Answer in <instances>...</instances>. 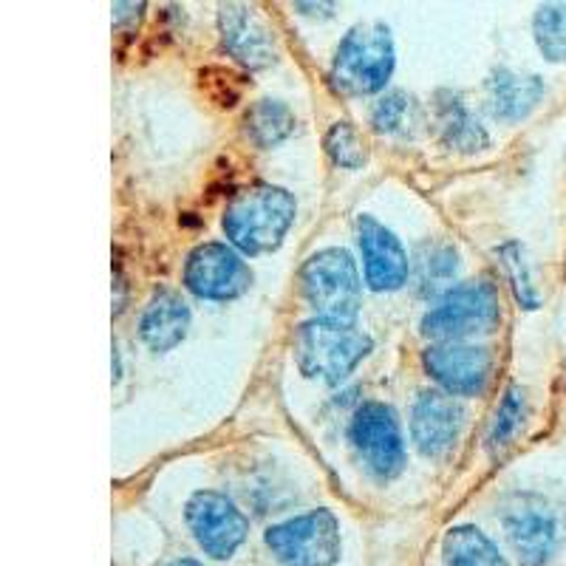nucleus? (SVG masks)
Listing matches in <instances>:
<instances>
[{
  "mask_svg": "<svg viewBox=\"0 0 566 566\" xmlns=\"http://www.w3.org/2000/svg\"><path fill=\"white\" fill-rule=\"evenodd\" d=\"M535 43L549 63H566V3H544L533 18Z\"/></svg>",
  "mask_w": 566,
  "mask_h": 566,
  "instance_id": "20",
  "label": "nucleus"
},
{
  "mask_svg": "<svg viewBox=\"0 0 566 566\" xmlns=\"http://www.w3.org/2000/svg\"><path fill=\"white\" fill-rule=\"evenodd\" d=\"M524 413H527V397H524L522 388H510L504 394L499 411H495L493 424H490V448H504V444H510V439L522 428Z\"/></svg>",
  "mask_w": 566,
  "mask_h": 566,
  "instance_id": "23",
  "label": "nucleus"
},
{
  "mask_svg": "<svg viewBox=\"0 0 566 566\" xmlns=\"http://www.w3.org/2000/svg\"><path fill=\"white\" fill-rule=\"evenodd\" d=\"M264 541L283 566H332L340 558V524L328 510H312L275 524L266 530Z\"/></svg>",
  "mask_w": 566,
  "mask_h": 566,
  "instance_id": "6",
  "label": "nucleus"
},
{
  "mask_svg": "<svg viewBox=\"0 0 566 566\" xmlns=\"http://www.w3.org/2000/svg\"><path fill=\"white\" fill-rule=\"evenodd\" d=\"M544 97V83L535 74L499 69L488 80V108L502 123H518Z\"/></svg>",
  "mask_w": 566,
  "mask_h": 566,
  "instance_id": "16",
  "label": "nucleus"
},
{
  "mask_svg": "<svg viewBox=\"0 0 566 566\" xmlns=\"http://www.w3.org/2000/svg\"><path fill=\"white\" fill-rule=\"evenodd\" d=\"M439 130H442V139L451 145V148L462 150V154H476V150L488 148V134H484L482 125L473 119V114L468 111V105L462 103L453 94H442L439 97Z\"/></svg>",
  "mask_w": 566,
  "mask_h": 566,
  "instance_id": "17",
  "label": "nucleus"
},
{
  "mask_svg": "<svg viewBox=\"0 0 566 566\" xmlns=\"http://www.w3.org/2000/svg\"><path fill=\"white\" fill-rule=\"evenodd\" d=\"M190 328V310L179 292L159 290L139 317V337L154 352H170L185 340Z\"/></svg>",
  "mask_w": 566,
  "mask_h": 566,
  "instance_id": "15",
  "label": "nucleus"
},
{
  "mask_svg": "<svg viewBox=\"0 0 566 566\" xmlns=\"http://www.w3.org/2000/svg\"><path fill=\"white\" fill-rule=\"evenodd\" d=\"M301 290L317 321L354 326L360 312L363 283L354 258L340 247L315 252L301 270Z\"/></svg>",
  "mask_w": 566,
  "mask_h": 566,
  "instance_id": "4",
  "label": "nucleus"
},
{
  "mask_svg": "<svg viewBox=\"0 0 566 566\" xmlns=\"http://www.w3.org/2000/svg\"><path fill=\"white\" fill-rule=\"evenodd\" d=\"M444 566H507L499 547L479 527H453L442 541Z\"/></svg>",
  "mask_w": 566,
  "mask_h": 566,
  "instance_id": "18",
  "label": "nucleus"
},
{
  "mask_svg": "<svg viewBox=\"0 0 566 566\" xmlns=\"http://www.w3.org/2000/svg\"><path fill=\"white\" fill-rule=\"evenodd\" d=\"M464 424V408L451 394L422 391L411 411V439L422 457H444L457 444Z\"/></svg>",
  "mask_w": 566,
  "mask_h": 566,
  "instance_id": "12",
  "label": "nucleus"
},
{
  "mask_svg": "<svg viewBox=\"0 0 566 566\" xmlns=\"http://www.w3.org/2000/svg\"><path fill=\"white\" fill-rule=\"evenodd\" d=\"M502 323L499 290L488 281H470L444 292L442 301L422 317V335L439 343L490 335Z\"/></svg>",
  "mask_w": 566,
  "mask_h": 566,
  "instance_id": "5",
  "label": "nucleus"
},
{
  "mask_svg": "<svg viewBox=\"0 0 566 566\" xmlns=\"http://www.w3.org/2000/svg\"><path fill=\"white\" fill-rule=\"evenodd\" d=\"M168 566H201V564L193 558H181V560H174V564H168Z\"/></svg>",
  "mask_w": 566,
  "mask_h": 566,
  "instance_id": "25",
  "label": "nucleus"
},
{
  "mask_svg": "<svg viewBox=\"0 0 566 566\" xmlns=\"http://www.w3.org/2000/svg\"><path fill=\"white\" fill-rule=\"evenodd\" d=\"M371 348L374 343L366 332L328 321L303 323L292 340V354H295L301 374H306L310 380L328 382V386L346 380L348 374L371 354Z\"/></svg>",
  "mask_w": 566,
  "mask_h": 566,
  "instance_id": "3",
  "label": "nucleus"
},
{
  "mask_svg": "<svg viewBox=\"0 0 566 566\" xmlns=\"http://www.w3.org/2000/svg\"><path fill=\"white\" fill-rule=\"evenodd\" d=\"M495 255L502 258V266L510 277V286H513L515 301L522 303L524 310H538L541 297H538V290H535L533 275H530V264H527V255H524L522 244L510 241V244L499 247V250H495Z\"/></svg>",
  "mask_w": 566,
  "mask_h": 566,
  "instance_id": "21",
  "label": "nucleus"
},
{
  "mask_svg": "<svg viewBox=\"0 0 566 566\" xmlns=\"http://www.w3.org/2000/svg\"><path fill=\"white\" fill-rule=\"evenodd\" d=\"M422 366L451 397H476L493 374V352L468 343H437L424 348Z\"/></svg>",
  "mask_w": 566,
  "mask_h": 566,
  "instance_id": "10",
  "label": "nucleus"
},
{
  "mask_svg": "<svg viewBox=\"0 0 566 566\" xmlns=\"http://www.w3.org/2000/svg\"><path fill=\"white\" fill-rule=\"evenodd\" d=\"M185 518L196 544L216 560L230 558L250 533L244 513L216 490H199V493L190 495Z\"/></svg>",
  "mask_w": 566,
  "mask_h": 566,
  "instance_id": "9",
  "label": "nucleus"
},
{
  "mask_svg": "<svg viewBox=\"0 0 566 566\" xmlns=\"http://www.w3.org/2000/svg\"><path fill=\"white\" fill-rule=\"evenodd\" d=\"M326 154L335 159V165L348 170H357L366 165V142H363L360 130L348 123H335L326 134Z\"/></svg>",
  "mask_w": 566,
  "mask_h": 566,
  "instance_id": "22",
  "label": "nucleus"
},
{
  "mask_svg": "<svg viewBox=\"0 0 566 566\" xmlns=\"http://www.w3.org/2000/svg\"><path fill=\"white\" fill-rule=\"evenodd\" d=\"M408 103L411 99L402 94V91H394V94H386L380 103L374 105L371 111V125L380 134H397L402 125H406V116H408Z\"/></svg>",
  "mask_w": 566,
  "mask_h": 566,
  "instance_id": "24",
  "label": "nucleus"
},
{
  "mask_svg": "<svg viewBox=\"0 0 566 566\" xmlns=\"http://www.w3.org/2000/svg\"><path fill=\"white\" fill-rule=\"evenodd\" d=\"M348 437H352L354 451L363 459L368 473H374L377 479L397 476L406 464V442H402L399 419L391 406L366 402L363 408H357Z\"/></svg>",
  "mask_w": 566,
  "mask_h": 566,
  "instance_id": "7",
  "label": "nucleus"
},
{
  "mask_svg": "<svg viewBox=\"0 0 566 566\" xmlns=\"http://www.w3.org/2000/svg\"><path fill=\"white\" fill-rule=\"evenodd\" d=\"M247 136L255 142L258 148H275L283 139L295 134V114L290 105L277 103V99H261L252 105L244 116Z\"/></svg>",
  "mask_w": 566,
  "mask_h": 566,
  "instance_id": "19",
  "label": "nucleus"
},
{
  "mask_svg": "<svg viewBox=\"0 0 566 566\" xmlns=\"http://www.w3.org/2000/svg\"><path fill=\"white\" fill-rule=\"evenodd\" d=\"M219 29L224 49L241 65L258 71L275 63V38L252 7L224 3L219 9Z\"/></svg>",
  "mask_w": 566,
  "mask_h": 566,
  "instance_id": "14",
  "label": "nucleus"
},
{
  "mask_svg": "<svg viewBox=\"0 0 566 566\" xmlns=\"http://www.w3.org/2000/svg\"><path fill=\"white\" fill-rule=\"evenodd\" d=\"M357 244L366 266V283L374 292H394L408 281V255L399 239L371 216L357 219Z\"/></svg>",
  "mask_w": 566,
  "mask_h": 566,
  "instance_id": "13",
  "label": "nucleus"
},
{
  "mask_svg": "<svg viewBox=\"0 0 566 566\" xmlns=\"http://www.w3.org/2000/svg\"><path fill=\"white\" fill-rule=\"evenodd\" d=\"M397 52L386 23L368 20L348 29L332 60V85L346 97H368L386 88Z\"/></svg>",
  "mask_w": 566,
  "mask_h": 566,
  "instance_id": "2",
  "label": "nucleus"
},
{
  "mask_svg": "<svg viewBox=\"0 0 566 566\" xmlns=\"http://www.w3.org/2000/svg\"><path fill=\"white\" fill-rule=\"evenodd\" d=\"M504 530L522 566H547L558 547V518L538 495H518L504 510Z\"/></svg>",
  "mask_w": 566,
  "mask_h": 566,
  "instance_id": "11",
  "label": "nucleus"
},
{
  "mask_svg": "<svg viewBox=\"0 0 566 566\" xmlns=\"http://www.w3.org/2000/svg\"><path fill=\"white\" fill-rule=\"evenodd\" d=\"M185 286L205 301H232L252 286V270L232 244L207 241L187 255Z\"/></svg>",
  "mask_w": 566,
  "mask_h": 566,
  "instance_id": "8",
  "label": "nucleus"
},
{
  "mask_svg": "<svg viewBox=\"0 0 566 566\" xmlns=\"http://www.w3.org/2000/svg\"><path fill=\"white\" fill-rule=\"evenodd\" d=\"M297 205L290 190L275 185H252L227 205L224 235L244 255H266L277 250L283 235L295 224Z\"/></svg>",
  "mask_w": 566,
  "mask_h": 566,
  "instance_id": "1",
  "label": "nucleus"
}]
</instances>
